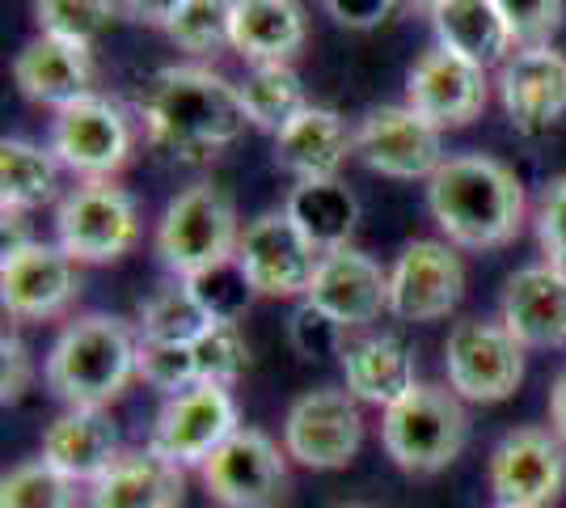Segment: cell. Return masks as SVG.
Returning a JSON list of instances; mask_svg holds the SVG:
<instances>
[{
    "mask_svg": "<svg viewBox=\"0 0 566 508\" xmlns=\"http://www.w3.org/2000/svg\"><path fill=\"white\" fill-rule=\"evenodd\" d=\"M144 132L178 162H208L245 132V102L233 81L199 64H174L153 73L140 94Z\"/></svg>",
    "mask_w": 566,
    "mask_h": 508,
    "instance_id": "1",
    "label": "cell"
},
{
    "mask_svg": "<svg viewBox=\"0 0 566 508\" xmlns=\"http://www.w3.org/2000/svg\"><path fill=\"white\" fill-rule=\"evenodd\" d=\"M427 208L440 234L461 250H495L524 225L516 169L486 153H457L427 178Z\"/></svg>",
    "mask_w": 566,
    "mask_h": 508,
    "instance_id": "2",
    "label": "cell"
},
{
    "mask_svg": "<svg viewBox=\"0 0 566 508\" xmlns=\"http://www.w3.org/2000/svg\"><path fill=\"white\" fill-rule=\"evenodd\" d=\"M136 348L140 339H132L123 318L85 314L51 343L43 377L60 403L102 412L136 377Z\"/></svg>",
    "mask_w": 566,
    "mask_h": 508,
    "instance_id": "3",
    "label": "cell"
},
{
    "mask_svg": "<svg viewBox=\"0 0 566 508\" xmlns=\"http://www.w3.org/2000/svg\"><path fill=\"white\" fill-rule=\"evenodd\" d=\"M470 440L465 403L449 386H419L380 419V445L406 475H440L461 458Z\"/></svg>",
    "mask_w": 566,
    "mask_h": 508,
    "instance_id": "4",
    "label": "cell"
},
{
    "mask_svg": "<svg viewBox=\"0 0 566 508\" xmlns=\"http://www.w3.org/2000/svg\"><path fill=\"white\" fill-rule=\"evenodd\" d=\"M237 246L241 229L233 199L212 183H190L187 191L174 195L157 225V255L178 280L237 259Z\"/></svg>",
    "mask_w": 566,
    "mask_h": 508,
    "instance_id": "5",
    "label": "cell"
},
{
    "mask_svg": "<svg viewBox=\"0 0 566 508\" xmlns=\"http://www.w3.org/2000/svg\"><path fill=\"white\" fill-rule=\"evenodd\" d=\"M140 242L136 199L111 178H90L55 208V246L72 263H115Z\"/></svg>",
    "mask_w": 566,
    "mask_h": 508,
    "instance_id": "6",
    "label": "cell"
},
{
    "mask_svg": "<svg viewBox=\"0 0 566 508\" xmlns=\"http://www.w3.org/2000/svg\"><path fill=\"white\" fill-rule=\"evenodd\" d=\"M444 373L461 403H503L524 382V348L503 322L465 318L449 331Z\"/></svg>",
    "mask_w": 566,
    "mask_h": 508,
    "instance_id": "7",
    "label": "cell"
},
{
    "mask_svg": "<svg viewBox=\"0 0 566 508\" xmlns=\"http://www.w3.org/2000/svg\"><path fill=\"white\" fill-rule=\"evenodd\" d=\"M364 445V415L352 390H308L283 415V449L308 470H343Z\"/></svg>",
    "mask_w": 566,
    "mask_h": 508,
    "instance_id": "8",
    "label": "cell"
},
{
    "mask_svg": "<svg viewBox=\"0 0 566 508\" xmlns=\"http://www.w3.org/2000/svg\"><path fill=\"white\" fill-rule=\"evenodd\" d=\"M199 475L220 508H280L287 500V449L259 428H237Z\"/></svg>",
    "mask_w": 566,
    "mask_h": 508,
    "instance_id": "9",
    "label": "cell"
},
{
    "mask_svg": "<svg viewBox=\"0 0 566 508\" xmlns=\"http://www.w3.org/2000/svg\"><path fill=\"white\" fill-rule=\"evenodd\" d=\"M237 428L241 424H237L233 390L216 386V382H195L190 390L166 398L148 436V449L174 466H203Z\"/></svg>",
    "mask_w": 566,
    "mask_h": 508,
    "instance_id": "10",
    "label": "cell"
},
{
    "mask_svg": "<svg viewBox=\"0 0 566 508\" xmlns=\"http://www.w3.org/2000/svg\"><path fill=\"white\" fill-rule=\"evenodd\" d=\"M51 153H55L60 166L81 174L85 183L90 178H111L132 157V123L111 97L85 94L64 111H55Z\"/></svg>",
    "mask_w": 566,
    "mask_h": 508,
    "instance_id": "11",
    "label": "cell"
},
{
    "mask_svg": "<svg viewBox=\"0 0 566 508\" xmlns=\"http://www.w3.org/2000/svg\"><path fill=\"white\" fill-rule=\"evenodd\" d=\"M237 263L245 267L259 297H308L322 250L292 225L287 212H262L245 225Z\"/></svg>",
    "mask_w": 566,
    "mask_h": 508,
    "instance_id": "12",
    "label": "cell"
},
{
    "mask_svg": "<svg viewBox=\"0 0 566 508\" xmlns=\"http://www.w3.org/2000/svg\"><path fill=\"white\" fill-rule=\"evenodd\" d=\"M355 153L359 162L385 174V178H431L444 166V145H440V127L427 123L410 106H377L368 111L355 127Z\"/></svg>",
    "mask_w": 566,
    "mask_h": 508,
    "instance_id": "13",
    "label": "cell"
},
{
    "mask_svg": "<svg viewBox=\"0 0 566 508\" xmlns=\"http://www.w3.org/2000/svg\"><path fill=\"white\" fill-rule=\"evenodd\" d=\"M491 491L499 505L545 508L566 487V445L554 428H512L491 449Z\"/></svg>",
    "mask_w": 566,
    "mask_h": 508,
    "instance_id": "14",
    "label": "cell"
},
{
    "mask_svg": "<svg viewBox=\"0 0 566 508\" xmlns=\"http://www.w3.org/2000/svg\"><path fill=\"white\" fill-rule=\"evenodd\" d=\"M465 297V267L452 242L419 238L389 267V314L401 322H436L449 318Z\"/></svg>",
    "mask_w": 566,
    "mask_h": 508,
    "instance_id": "15",
    "label": "cell"
},
{
    "mask_svg": "<svg viewBox=\"0 0 566 508\" xmlns=\"http://www.w3.org/2000/svg\"><path fill=\"white\" fill-rule=\"evenodd\" d=\"M486 94H491L486 69L449 48L423 51V60L406 76V106L419 111L427 123H436L440 132L478 120Z\"/></svg>",
    "mask_w": 566,
    "mask_h": 508,
    "instance_id": "16",
    "label": "cell"
},
{
    "mask_svg": "<svg viewBox=\"0 0 566 508\" xmlns=\"http://www.w3.org/2000/svg\"><path fill=\"white\" fill-rule=\"evenodd\" d=\"M81 289L76 263L64 255V246L30 242L0 259V305L9 318L43 322L64 314Z\"/></svg>",
    "mask_w": 566,
    "mask_h": 508,
    "instance_id": "17",
    "label": "cell"
},
{
    "mask_svg": "<svg viewBox=\"0 0 566 508\" xmlns=\"http://www.w3.org/2000/svg\"><path fill=\"white\" fill-rule=\"evenodd\" d=\"M499 97L520 132H545L566 115V55L545 48H520L499 64Z\"/></svg>",
    "mask_w": 566,
    "mask_h": 508,
    "instance_id": "18",
    "label": "cell"
},
{
    "mask_svg": "<svg viewBox=\"0 0 566 508\" xmlns=\"http://www.w3.org/2000/svg\"><path fill=\"white\" fill-rule=\"evenodd\" d=\"M499 322L528 348H563L566 343V271L549 263L520 267L503 284Z\"/></svg>",
    "mask_w": 566,
    "mask_h": 508,
    "instance_id": "19",
    "label": "cell"
},
{
    "mask_svg": "<svg viewBox=\"0 0 566 508\" xmlns=\"http://www.w3.org/2000/svg\"><path fill=\"white\" fill-rule=\"evenodd\" d=\"M308 301L338 318L347 331L368 326L389 310V271H380L377 259H368L364 250H352V246L331 250L317 263Z\"/></svg>",
    "mask_w": 566,
    "mask_h": 508,
    "instance_id": "20",
    "label": "cell"
},
{
    "mask_svg": "<svg viewBox=\"0 0 566 508\" xmlns=\"http://www.w3.org/2000/svg\"><path fill=\"white\" fill-rule=\"evenodd\" d=\"M13 81L22 97L39 102V106H55L64 111L76 97L94 94V55L81 43H69V39H51V34H39L30 39L18 60H13Z\"/></svg>",
    "mask_w": 566,
    "mask_h": 508,
    "instance_id": "21",
    "label": "cell"
},
{
    "mask_svg": "<svg viewBox=\"0 0 566 508\" xmlns=\"http://www.w3.org/2000/svg\"><path fill=\"white\" fill-rule=\"evenodd\" d=\"M118 458L123 449L115 419L97 407H69L43 433V462L69 475L72 484H97Z\"/></svg>",
    "mask_w": 566,
    "mask_h": 508,
    "instance_id": "22",
    "label": "cell"
},
{
    "mask_svg": "<svg viewBox=\"0 0 566 508\" xmlns=\"http://www.w3.org/2000/svg\"><path fill=\"white\" fill-rule=\"evenodd\" d=\"M347 153H355V136L347 132V123L331 106H313V102L275 136V166L292 174L296 183L338 178Z\"/></svg>",
    "mask_w": 566,
    "mask_h": 508,
    "instance_id": "23",
    "label": "cell"
},
{
    "mask_svg": "<svg viewBox=\"0 0 566 508\" xmlns=\"http://www.w3.org/2000/svg\"><path fill=\"white\" fill-rule=\"evenodd\" d=\"M90 508H182V466L132 449L90 484Z\"/></svg>",
    "mask_w": 566,
    "mask_h": 508,
    "instance_id": "24",
    "label": "cell"
},
{
    "mask_svg": "<svg viewBox=\"0 0 566 508\" xmlns=\"http://www.w3.org/2000/svg\"><path fill=\"white\" fill-rule=\"evenodd\" d=\"M338 361H343V373H347V390H352L359 403H373L380 412H389L394 403H401L410 390L419 386L415 356L394 335L359 339Z\"/></svg>",
    "mask_w": 566,
    "mask_h": 508,
    "instance_id": "25",
    "label": "cell"
},
{
    "mask_svg": "<svg viewBox=\"0 0 566 508\" xmlns=\"http://www.w3.org/2000/svg\"><path fill=\"white\" fill-rule=\"evenodd\" d=\"M305 48V9L296 0H233V51L250 64H287Z\"/></svg>",
    "mask_w": 566,
    "mask_h": 508,
    "instance_id": "26",
    "label": "cell"
},
{
    "mask_svg": "<svg viewBox=\"0 0 566 508\" xmlns=\"http://www.w3.org/2000/svg\"><path fill=\"white\" fill-rule=\"evenodd\" d=\"M431 25H436L440 48L457 51V55H465L482 69L503 64L516 48L507 18L499 13L495 0H444L431 13Z\"/></svg>",
    "mask_w": 566,
    "mask_h": 508,
    "instance_id": "27",
    "label": "cell"
},
{
    "mask_svg": "<svg viewBox=\"0 0 566 508\" xmlns=\"http://www.w3.org/2000/svg\"><path fill=\"white\" fill-rule=\"evenodd\" d=\"M283 212L292 217V225H296L322 255H331V250H343L347 238H352L355 220H359V199L347 191V183H338V178H317V183H296V187L287 191Z\"/></svg>",
    "mask_w": 566,
    "mask_h": 508,
    "instance_id": "28",
    "label": "cell"
},
{
    "mask_svg": "<svg viewBox=\"0 0 566 508\" xmlns=\"http://www.w3.org/2000/svg\"><path fill=\"white\" fill-rule=\"evenodd\" d=\"M60 162L51 148H39L30 141H4L0 145V208L30 212L55 195Z\"/></svg>",
    "mask_w": 566,
    "mask_h": 508,
    "instance_id": "29",
    "label": "cell"
},
{
    "mask_svg": "<svg viewBox=\"0 0 566 508\" xmlns=\"http://www.w3.org/2000/svg\"><path fill=\"white\" fill-rule=\"evenodd\" d=\"M237 90H241L250 123L262 127V132H271V136H280L283 127L308 106L305 85H301V76L292 73L287 64H254Z\"/></svg>",
    "mask_w": 566,
    "mask_h": 508,
    "instance_id": "30",
    "label": "cell"
},
{
    "mask_svg": "<svg viewBox=\"0 0 566 508\" xmlns=\"http://www.w3.org/2000/svg\"><path fill=\"white\" fill-rule=\"evenodd\" d=\"M190 289V297L199 301V310L208 314V322H241L245 310L254 305V284H250V276H245V267L229 259V263L220 267H208V271H199V276H190L182 280Z\"/></svg>",
    "mask_w": 566,
    "mask_h": 508,
    "instance_id": "31",
    "label": "cell"
},
{
    "mask_svg": "<svg viewBox=\"0 0 566 508\" xmlns=\"http://www.w3.org/2000/svg\"><path fill=\"white\" fill-rule=\"evenodd\" d=\"M166 34L190 55L233 48V0H182Z\"/></svg>",
    "mask_w": 566,
    "mask_h": 508,
    "instance_id": "32",
    "label": "cell"
},
{
    "mask_svg": "<svg viewBox=\"0 0 566 508\" xmlns=\"http://www.w3.org/2000/svg\"><path fill=\"white\" fill-rule=\"evenodd\" d=\"M208 326V314L190 297L187 284H166L140 305L144 339H166V343H195L199 331Z\"/></svg>",
    "mask_w": 566,
    "mask_h": 508,
    "instance_id": "33",
    "label": "cell"
},
{
    "mask_svg": "<svg viewBox=\"0 0 566 508\" xmlns=\"http://www.w3.org/2000/svg\"><path fill=\"white\" fill-rule=\"evenodd\" d=\"M0 508H76V484L51 462H22L0 484Z\"/></svg>",
    "mask_w": 566,
    "mask_h": 508,
    "instance_id": "34",
    "label": "cell"
},
{
    "mask_svg": "<svg viewBox=\"0 0 566 508\" xmlns=\"http://www.w3.org/2000/svg\"><path fill=\"white\" fill-rule=\"evenodd\" d=\"M34 18L51 39L90 48L115 22V0H34Z\"/></svg>",
    "mask_w": 566,
    "mask_h": 508,
    "instance_id": "35",
    "label": "cell"
},
{
    "mask_svg": "<svg viewBox=\"0 0 566 508\" xmlns=\"http://www.w3.org/2000/svg\"><path fill=\"white\" fill-rule=\"evenodd\" d=\"M195 352V369H199V382H216V386H229L250 369V343L241 335L237 322H208L199 339L190 343Z\"/></svg>",
    "mask_w": 566,
    "mask_h": 508,
    "instance_id": "36",
    "label": "cell"
},
{
    "mask_svg": "<svg viewBox=\"0 0 566 508\" xmlns=\"http://www.w3.org/2000/svg\"><path fill=\"white\" fill-rule=\"evenodd\" d=\"M136 377L148 382L153 390H161L166 398L182 394L199 382V369H195V352L190 343H166V339H144L136 348Z\"/></svg>",
    "mask_w": 566,
    "mask_h": 508,
    "instance_id": "37",
    "label": "cell"
},
{
    "mask_svg": "<svg viewBox=\"0 0 566 508\" xmlns=\"http://www.w3.org/2000/svg\"><path fill=\"white\" fill-rule=\"evenodd\" d=\"M287 339L305 361H331V356L347 352V326L326 314L322 305H313L308 297L287 318Z\"/></svg>",
    "mask_w": 566,
    "mask_h": 508,
    "instance_id": "38",
    "label": "cell"
},
{
    "mask_svg": "<svg viewBox=\"0 0 566 508\" xmlns=\"http://www.w3.org/2000/svg\"><path fill=\"white\" fill-rule=\"evenodd\" d=\"M520 48H545L563 25V0H495Z\"/></svg>",
    "mask_w": 566,
    "mask_h": 508,
    "instance_id": "39",
    "label": "cell"
},
{
    "mask_svg": "<svg viewBox=\"0 0 566 508\" xmlns=\"http://www.w3.org/2000/svg\"><path fill=\"white\" fill-rule=\"evenodd\" d=\"M537 242L549 267L566 271V174L554 178L542 195V208H537Z\"/></svg>",
    "mask_w": 566,
    "mask_h": 508,
    "instance_id": "40",
    "label": "cell"
},
{
    "mask_svg": "<svg viewBox=\"0 0 566 508\" xmlns=\"http://www.w3.org/2000/svg\"><path fill=\"white\" fill-rule=\"evenodd\" d=\"M34 382V364H30V352L18 335L0 339V398L4 403H18L25 390Z\"/></svg>",
    "mask_w": 566,
    "mask_h": 508,
    "instance_id": "41",
    "label": "cell"
},
{
    "mask_svg": "<svg viewBox=\"0 0 566 508\" xmlns=\"http://www.w3.org/2000/svg\"><path fill=\"white\" fill-rule=\"evenodd\" d=\"M398 0H326V9H331V18L338 25H347V30H373L389 18V9H394Z\"/></svg>",
    "mask_w": 566,
    "mask_h": 508,
    "instance_id": "42",
    "label": "cell"
},
{
    "mask_svg": "<svg viewBox=\"0 0 566 508\" xmlns=\"http://www.w3.org/2000/svg\"><path fill=\"white\" fill-rule=\"evenodd\" d=\"M123 9H127V18H136V22L169 30L174 13L182 9V0H123Z\"/></svg>",
    "mask_w": 566,
    "mask_h": 508,
    "instance_id": "43",
    "label": "cell"
},
{
    "mask_svg": "<svg viewBox=\"0 0 566 508\" xmlns=\"http://www.w3.org/2000/svg\"><path fill=\"white\" fill-rule=\"evenodd\" d=\"M30 229H25V212L18 208H0V255H13V250H22L30 246Z\"/></svg>",
    "mask_w": 566,
    "mask_h": 508,
    "instance_id": "44",
    "label": "cell"
},
{
    "mask_svg": "<svg viewBox=\"0 0 566 508\" xmlns=\"http://www.w3.org/2000/svg\"><path fill=\"white\" fill-rule=\"evenodd\" d=\"M549 428L563 436V445H566V369L558 373L554 390H549Z\"/></svg>",
    "mask_w": 566,
    "mask_h": 508,
    "instance_id": "45",
    "label": "cell"
},
{
    "mask_svg": "<svg viewBox=\"0 0 566 508\" xmlns=\"http://www.w3.org/2000/svg\"><path fill=\"white\" fill-rule=\"evenodd\" d=\"M401 4H410V9H427V13H436L444 0H401Z\"/></svg>",
    "mask_w": 566,
    "mask_h": 508,
    "instance_id": "46",
    "label": "cell"
},
{
    "mask_svg": "<svg viewBox=\"0 0 566 508\" xmlns=\"http://www.w3.org/2000/svg\"><path fill=\"white\" fill-rule=\"evenodd\" d=\"M331 508H377V505H368V500H338V505Z\"/></svg>",
    "mask_w": 566,
    "mask_h": 508,
    "instance_id": "47",
    "label": "cell"
},
{
    "mask_svg": "<svg viewBox=\"0 0 566 508\" xmlns=\"http://www.w3.org/2000/svg\"><path fill=\"white\" fill-rule=\"evenodd\" d=\"M495 508H520V505H495Z\"/></svg>",
    "mask_w": 566,
    "mask_h": 508,
    "instance_id": "48",
    "label": "cell"
}]
</instances>
